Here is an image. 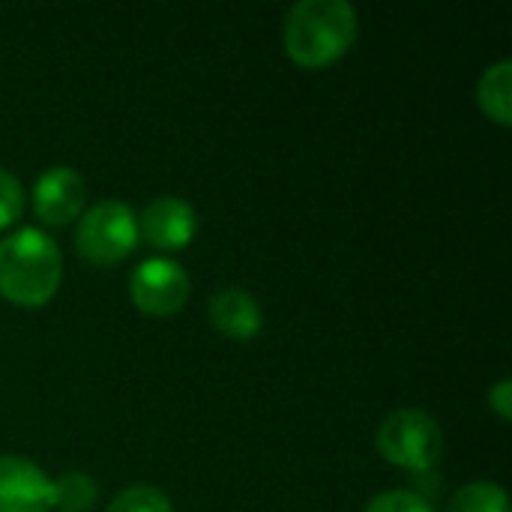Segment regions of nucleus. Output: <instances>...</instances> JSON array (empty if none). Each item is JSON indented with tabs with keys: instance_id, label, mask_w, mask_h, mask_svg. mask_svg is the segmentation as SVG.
I'll return each instance as SVG.
<instances>
[{
	"instance_id": "11",
	"label": "nucleus",
	"mask_w": 512,
	"mask_h": 512,
	"mask_svg": "<svg viewBox=\"0 0 512 512\" xmlns=\"http://www.w3.org/2000/svg\"><path fill=\"white\" fill-rule=\"evenodd\" d=\"M507 492L492 480H474L462 486L444 512H507Z\"/></svg>"
},
{
	"instance_id": "7",
	"label": "nucleus",
	"mask_w": 512,
	"mask_h": 512,
	"mask_svg": "<svg viewBox=\"0 0 512 512\" xmlns=\"http://www.w3.org/2000/svg\"><path fill=\"white\" fill-rule=\"evenodd\" d=\"M84 177L69 165H51L39 174L33 186V210L48 225L72 222L84 207Z\"/></svg>"
},
{
	"instance_id": "8",
	"label": "nucleus",
	"mask_w": 512,
	"mask_h": 512,
	"mask_svg": "<svg viewBox=\"0 0 512 512\" xmlns=\"http://www.w3.org/2000/svg\"><path fill=\"white\" fill-rule=\"evenodd\" d=\"M198 228L195 210L186 198L177 195H159L153 198L144 213H141V225L138 231L159 249H180L192 240Z\"/></svg>"
},
{
	"instance_id": "15",
	"label": "nucleus",
	"mask_w": 512,
	"mask_h": 512,
	"mask_svg": "<svg viewBox=\"0 0 512 512\" xmlns=\"http://www.w3.org/2000/svg\"><path fill=\"white\" fill-rule=\"evenodd\" d=\"M24 210V189L15 174L0 168V228L15 222Z\"/></svg>"
},
{
	"instance_id": "4",
	"label": "nucleus",
	"mask_w": 512,
	"mask_h": 512,
	"mask_svg": "<svg viewBox=\"0 0 512 512\" xmlns=\"http://www.w3.org/2000/svg\"><path fill=\"white\" fill-rule=\"evenodd\" d=\"M444 447L441 426L435 417H429L420 408H399L384 417L378 426V450L387 462L408 468V471H426L438 462Z\"/></svg>"
},
{
	"instance_id": "2",
	"label": "nucleus",
	"mask_w": 512,
	"mask_h": 512,
	"mask_svg": "<svg viewBox=\"0 0 512 512\" xmlns=\"http://www.w3.org/2000/svg\"><path fill=\"white\" fill-rule=\"evenodd\" d=\"M357 39V9L348 0H300L285 15V48L303 66H324Z\"/></svg>"
},
{
	"instance_id": "13",
	"label": "nucleus",
	"mask_w": 512,
	"mask_h": 512,
	"mask_svg": "<svg viewBox=\"0 0 512 512\" xmlns=\"http://www.w3.org/2000/svg\"><path fill=\"white\" fill-rule=\"evenodd\" d=\"M108 512H174V507L162 489L147 486V483H135V486L120 489L111 498Z\"/></svg>"
},
{
	"instance_id": "16",
	"label": "nucleus",
	"mask_w": 512,
	"mask_h": 512,
	"mask_svg": "<svg viewBox=\"0 0 512 512\" xmlns=\"http://www.w3.org/2000/svg\"><path fill=\"white\" fill-rule=\"evenodd\" d=\"M489 405L501 414V417H512V384L510 378H498L489 390Z\"/></svg>"
},
{
	"instance_id": "6",
	"label": "nucleus",
	"mask_w": 512,
	"mask_h": 512,
	"mask_svg": "<svg viewBox=\"0 0 512 512\" xmlns=\"http://www.w3.org/2000/svg\"><path fill=\"white\" fill-rule=\"evenodd\" d=\"M54 480L24 456H0V512H51Z\"/></svg>"
},
{
	"instance_id": "3",
	"label": "nucleus",
	"mask_w": 512,
	"mask_h": 512,
	"mask_svg": "<svg viewBox=\"0 0 512 512\" xmlns=\"http://www.w3.org/2000/svg\"><path fill=\"white\" fill-rule=\"evenodd\" d=\"M138 243V216L126 201L102 198L81 213L75 228L78 252L93 264H114Z\"/></svg>"
},
{
	"instance_id": "12",
	"label": "nucleus",
	"mask_w": 512,
	"mask_h": 512,
	"mask_svg": "<svg viewBox=\"0 0 512 512\" xmlns=\"http://www.w3.org/2000/svg\"><path fill=\"white\" fill-rule=\"evenodd\" d=\"M96 501V483L84 471H66L54 483V507L63 512H84Z\"/></svg>"
},
{
	"instance_id": "9",
	"label": "nucleus",
	"mask_w": 512,
	"mask_h": 512,
	"mask_svg": "<svg viewBox=\"0 0 512 512\" xmlns=\"http://www.w3.org/2000/svg\"><path fill=\"white\" fill-rule=\"evenodd\" d=\"M207 315H210L213 327L231 339H252V336H258V330L264 324L258 300L237 285L216 288L207 303Z\"/></svg>"
},
{
	"instance_id": "14",
	"label": "nucleus",
	"mask_w": 512,
	"mask_h": 512,
	"mask_svg": "<svg viewBox=\"0 0 512 512\" xmlns=\"http://www.w3.org/2000/svg\"><path fill=\"white\" fill-rule=\"evenodd\" d=\"M363 512H435L432 504L426 498H420L417 492H408V489H390V492H381L375 495Z\"/></svg>"
},
{
	"instance_id": "10",
	"label": "nucleus",
	"mask_w": 512,
	"mask_h": 512,
	"mask_svg": "<svg viewBox=\"0 0 512 512\" xmlns=\"http://www.w3.org/2000/svg\"><path fill=\"white\" fill-rule=\"evenodd\" d=\"M477 96H480V105L483 111L498 120L501 126H510L512 120V60L504 57L498 63H492L483 78H480V87H477Z\"/></svg>"
},
{
	"instance_id": "5",
	"label": "nucleus",
	"mask_w": 512,
	"mask_h": 512,
	"mask_svg": "<svg viewBox=\"0 0 512 512\" xmlns=\"http://www.w3.org/2000/svg\"><path fill=\"white\" fill-rule=\"evenodd\" d=\"M129 294L147 315H171L189 297V276L171 258H144L129 276Z\"/></svg>"
},
{
	"instance_id": "1",
	"label": "nucleus",
	"mask_w": 512,
	"mask_h": 512,
	"mask_svg": "<svg viewBox=\"0 0 512 512\" xmlns=\"http://www.w3.org/2000/svg\"><path fill=\"white\" fill-rule=\"evenodd\" d=\"M63 276L60 246L33 225L0 240V294L21 306H39L54 297Z\"/></svg>"
}]
</instances>
